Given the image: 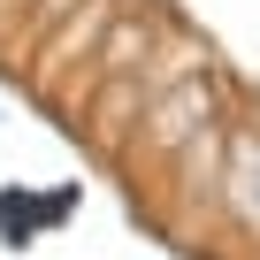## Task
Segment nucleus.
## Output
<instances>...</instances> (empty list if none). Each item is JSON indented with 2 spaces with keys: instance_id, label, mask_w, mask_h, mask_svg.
I'll return each instance as SVG.
<instances>
[{
  "instance_id": "f257e3e1",
  "label": "nucleus",
  "mask_w": 260,
  "mask_h": 260,
  "mask_svg": "<svg viewBox=\"0 0 260 260\" xmlns=\"http://www.w3.org/2000/svg\"><path fill=\"white\" fill-rule=\"evenodd\" d=\"M222 115H230L222 69H191V77H176L169 92H153V100L138 107V122H130V138H122V153H115V161H130V169L153 161V169H161L176 146H191L199 130H214Z\"/></svg>"
},
{
  "instance_id": "f03ea898",
  "label": "nucleus",
  "mask_w": 260,
  "mask_h": 260,
  "mask_svg": "<svg viewBox=\"0 0 260 260\" xmlns=\"http://www.w3.org/2000/svg\"><path fill=\"white\" fill-rule=\"evenodd\" d=\"M214 222L260 260V122L230 115V146H222V191H214Z\"/></svg>"
}]
</instances>
